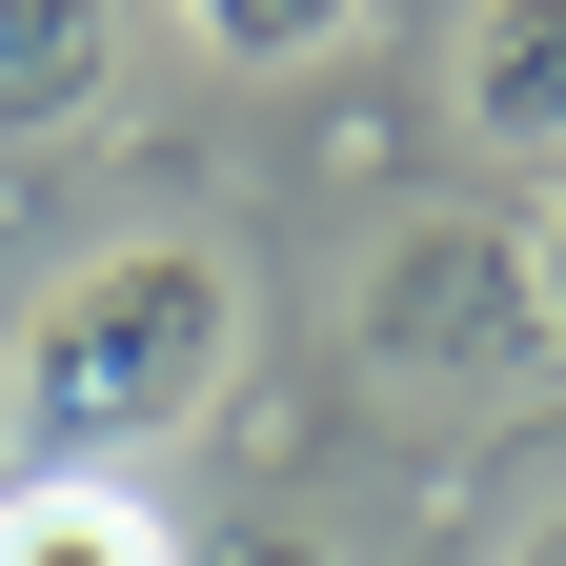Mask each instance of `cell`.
<instances>
[{
    "mask_svg": "<svg viewBox=\"0 0 566 566\" xmlns=\"http://www.w3.org/2000/svg\"><path fill=\"white\" fill-rule=\"evenodd\" d=\"M223 365H243L223 243H122V263H82L21 324V424L61 465H142V446H182V424L223 405Z\"/></svg>",
    "mask_w": 566,
    "mask_h": 566,
    "instance_id": "1",
    "label": "cell"
},
{
    "mask_svg": "<svg viewBox=\"0 0 566 566\" xmlns=\"http://www.w3.org/2000/svg\"><path fill=\"white\" fill-rule=\"evenodd\" d=\"M365 365L385 385H526L546 365V243L506 202H424L365 263Z\"/></svg>",
    "mask_w": 566,
    "mask_h": 566,
    "instance_id": "2",
    "label": "cell"
},
{
    "mask_svg": "<svg viewBox=\"0 0 566 566\" xmlns=\"http://www.w3.org/2000/svg\"><path fill=\"white\" fill-rule=\"evenodd\" d=\"M122 61V0H0V142H61Z\"/></svg>",
    "mask_w": 566,
    "mask_h": 566,
    "instance_id": "3",
    "label": "cell"
},
{
    "mask_svg": "<svg viewBox=\"0 0 566 566\" xmlns=\"http://www.w3.org/2000/svg\"><path fill=\"white\" fill-rule=\"evenodd\" d=\"M0 566H182V546H163V506H142V485L61 465V485H0Z\"/></svg>",
    "mask_w": 566,
    "mask_h": 566,
    "instance_id": "4",
    "label": "cell"
},
{
    "mask_svg": "<svg viewBox=\"0 0 566 566\" xmlns=\"http://www.w3.org/2000/svg\"><path fill=\"white\" fill-rule=\"evenodd\" d=\"M465 122H485V142H566V0H485V41H465Z\"/></svg>",
    "mask_w": 566,
    "mask_h": 566,
    "instance_id": "5",
    "label": "cell"
},
{
    "mask_svg": "<svg viewBox=\"0 0 566 566\" xmlns=\"http://www.w3.org/2000/svg\"><path fill=\"white\" fill-rule=\"evenodd\" d=\"M202 41L223 61H344V21H365V0H182Z\"/></svg>",
    "mask_w": 566,
    "mask_h": 566,
    "instance_id": "6",
    "label": "cell"
},
{
    "mask_svg": "<svg viewBox=\"0 0 566 566\" xmlns=\"http://www.w3.org/2000/svg\"><path fill=\"white\" fill-rule=\"evenodd\" d=\"M506 566H566V485H546V506H526V546H506Z\"/></svg>",
    "mask_w": 566,
    "mask_h": 566,
    "instance_id": "7",
    "label": "cell"
}]
</instances>
